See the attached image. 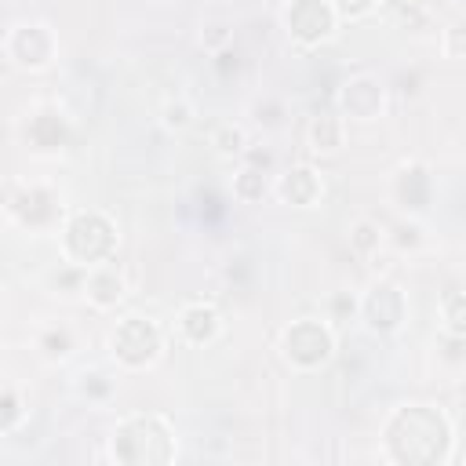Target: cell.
I'll return each mask as SVG.
<instances>
[{
    "label": "cell",
    "instance_id": "cell-9",
    "mask_svg": "<svg viewBox=\"0 0 466 466\" xmlns=\"http://www.w3.org/2000/svg\"><path fill=\"white\" fill-rule=\"evenodd\" d=\"M342 109L346 116H357V120H371L379 109H382V87L371 80V76H357L342 87Z\"/></svg>",
    "mask_w": 466,
    "mask_h": 466
},
{
    "label": "cell",
    "instance_id": "cell-12",
    "mask_svg": "<svg viewBox=\"0 0 466 466\" xmlns=\"http://www.w3.org/2000/svg\"><path fill=\"white\" fill-rule=\"evenodd\" d=\"M120 295H124V280H120V273L113 266H102V269H95L87 277V299L95 306H116Z\"/></svg>",
    "mask_w": 466,
    "mask_h": 466
},
{
    "label": "cell",
    "instance_id": "cell-4",
    "mask_svg": "<svg viewBox=\"0 0 466 466\" xmlns=\"http://www.w3.org/2000/svg\"><path fill=\"white\" fill-rule=\"evenodd\" d=\"M113 353L116 360H124L127 368H142L149 364L157 353H160V331L153 320H142V317H127L116 324L113 331Z\"/></svg>",
    "mask_w": 466,
    "mask_h": 466
},
{
    "label": "cell",
    "instance_id": "cell-1",
    "mask_svg": "<svg viewBox=\"0 0 466 466\" xmlns=\"http://www.w3.org/2000/svg\"><path fill=\"white\" fill-rule=\"evenodd\" d=\"M451 430L441 411L433 408H400L386 426V448L397 462H437L444 459Z\"/></svg>",
    "mask_w": 466,
    "mask_h": 466
},
{
    "label": "cell",
    "instance_id": "cell-10",
    "mask_svg": "<svg viewBox=\"0 0 466 466\" xmlns=\"http://www.w3.org/2000/svg\"><path fill=\"white\" fill-rule=\"evenodd\" d=\"M280 197L288 200V204H299V208H309L313 200H317V193H320V178L309 171V167H295V171H288L284 178H280Z\"/></svg>",
    "mask_w": 466,
    "mask_h": 466
},
{
    "label": "cell",
    "instance_id": "cell-11",
    "mask_svg": "<svg viewBox=\"0 0 466 466\" xmlns=\"http://www.w3.org/2000/svg\"><path fill=\"white\" fill-rule=\"evenodd\" d=\"M397 200L404 208H411V211H422L426 208V200H430V178H426V171L419 164H411V167H404L397 175Z\"/></svg>",
    "mask_w": 466,
    "mask_h": 466
},
{
    "label": "cell",
    "instance_id": "cell-5",
    "mask_svg": "<svg viewBox=\"0 0 466 466\" xmlns=\"http://www.w3.org/2000/svg\"><path fill=\"white\" fill-rule=\"evenodd\" d=\"M284 357L299 368H317L331 357V331L320 320H295L284 331Z\"/></svg>",
    "mask_w": 466,
    "mask_h": 466
},
{
    "label": "cell",
    "instance_id": "cell-6",
    "mask_svg": "<svg viewBox=\"0 0 466 466\" xmlns=\"http://www.w3.org/2000/svg\"><path fill=\"white\" fill-rule=\"evenodd\" d=\"M284 22H288L295 40L317 44V40H324L331 33L335 7H331V0H291V7L284 11Z\"/></svg>",
    "mask_w": 466,
    "mask_h": 466
},
{
    "label": "cell",
    "instance_id": "cell-22",
    "mask_svg": "<svg viewBox=\"0 0 466 466\" xmlns=\"http://www.w3.org/2000/svg\"><path fill=\"white\" fill-rule=\"evenodd\" d=\"M371 4H375V0H331V7H335L339 15H346V18H357V15L371 11Z\"/></svg>",
    "mask_w": 466,
    "mask_h": 466
},
{
    "label": "cell",
    "instance_id": "cell-14",
    "mask_svg": "<svg viewBox=\"0 0 466 466\" xmlns=\"http://www.w3.org/2000/svg\"><path fill=\"white\" fill-rule=\"evenodd\" d=\"M309 146L317 153H335L342 146V116L335 113H317L309 124Z\"/></svg>",
    "mask_w": 466,
    "mask_h": 466
},
{
    "label": "cell",
    "instance_id": "cell-2",
    "mask_svg": "<svg viewBox=\"0 0 466 466\" xmlns=\"http://www.w3.org/2000/svg\"><path fill=\"white\" fill-rule=\"evenodd\" d=\"M113 455L120 462H135V466H142V462L146 466L149 462H167L175 455L171 430L157 415H131L113 433Z\"/></svg>",
    "mask_w": 466,
    "mask_h": 466
},
{
    "label": "cell",
    "instance_id": "cell-3",
    "mask_svg": "<svg viewBox=\"0 0 466 466\" xmlns=\"http://www.w3.org/2000/svg\"><path fill=\"white\" fill-rule=\"evenodd\" d=\"M66 251L76 262H98L113 251V226L98 211H80L66 226Z\"/></svg>",
    "mask_w": 466,
    "mask_h": 466
},
{
    "label": "cell",
    "instance_id": "cell-21",
    "mask_svg": "<svg viewBox=\"0 0 466 466\" xmlns=\"http://www.w3.org/2000/svg\"><path fill=\"white\" fill-rule=\"evenodd\" d=\"M164 120L171 124V127H186L189 124V106L178 98V102H167L164 106Z\"/></svg>",
    "mask_w": 466,
    "mask_h": 466
},
{
    "label": "cell",
    "instance_id": "cell-18",
    "mask_svg": "<svg viewBox=\"0 0 466 466\" xmlns=\"http://www.w3.org/2000/svg\"><path fill=\"white\" fill-rule=\"evenodd\" d=\"M379 240H382V237H379V226H375V222H357L353 233H350V244H353V251H360V255L375 251Z\"/></svg>",
    "mask_w": 466,
    "mask_h": 466
},
{
    "label": "cell",
    "instance_id": "cell-20",
    "mask_svg": "<svg viewBox=\"0 0 466 466\" xmlns=\"http://www.w3.org/2000/svg\"><path fill=\"white\" fill-rule=\"evenodd\" d=\"M444 51H448V55H466V25H462V22L448 25V33H444Z\"/></svg>",
    "mask_w": 466,
    "mask_h": 466
},
{
    "label": "cell",
    "instance_id": "cell-7",
    "mask_svg": "<svg viewBox=\"0 0 466 466\" xmlns=\"http://www.w3.org/2000/svg\"><path fill=\"white\" fill-rule=\"evenodd\" d=\"M7 51H11V58H15L18 66L40 69V66L51 62L55 40H51V33H47L44 25H18V29L11 33V40H7Z\"/></svg>",
    "mask_w": 466,
    "mask_h": 466
},
{
    "label": "cell",
    "instance_id": "cell-19",
    "mask_svg": "<svg viewBox=\"0 0 466 466\" xmlns=\"http://www.w3.org/2000/svg\"><path fill=\"white\" fill-rule=\"evenodd\" d=\"M40 350H44L47 357H66V353L73 350V339H69L66 328H58V331H47V335L40 339Z\"/></svg>",
    "mask_w": 466,
    "mask_h": 466
},
{
    "label": "cell",
    "instance_id": "cell-24",
    "mask_svg": "<svg viewBox=\"0 0 466 466\" xmlns=\"http://www.w3.org/2000/svg\"><path fill=\"white\" fill-rule=\"evenodd\" d=\"M393 7H400V11H415L419 0H393Z\"/></svg>",
    "mask_w": 466,
    "mask_h": 466
},
{
    "label": "cell",
    "instance_id": "cell-17",
    "mask_svg": "<svg viewBox=\"0 0 466 466\" xmlns=\"http://www.w3.org/2000/svg\"><path fill=\"white\" fill-rule=\"evenodd\" d=\"M262 189H266V171H258V167H244L237 175V182H233V193L240 200H258Z\"/></svg>",
    "mask_w": 466,
    "mask_h": 466
},
{
    "label": "cell",
    "instance_id": "cell-16",
    "mask_svg": "<svg viewBox=\"0 0 466 466\" xmlns=\"http://www.w3.org/2000/svg\"><path fill=\"white\" fill-rule=\"evenodd\" d=\"M441 309H444V324L455 335H466V295L462 291H448L444 302H441Z\"/></svg>",
    "mask_w": 466,
    "mask_h": 466
},
{
    "label": "cell",
    "instance_id": "cell-13",
    "mask_svg": "<svg viewBox=\"0 0 466 466\" xmlns=\"http://www.w3.org/2000/svg\"><path fill=\"white\" fill-rule=\"evenodd\" d=\"M178 324H182V335L189 342H211L218 335V313L211 306H189Z\"/></svg>",
    "mask_w": 466,
    "mask_h": 466
},
{
    "label": "cell",
    "instance_id": "cell-8",
    "mask_svg": "<svg viewBox=\"0 0 466 466\" xmlns=\"http://www.w3.org/2000/svg\"><path fill=\"white\" fill-rule=\"evenodd\" d=\"M364 317L375 331H393L404 320V295L397 284H375L364 299Z\"/></svg>",
    "mask_w": 466,
    "mask_h": 466
},
{
    "label": "cell",
    "instance_id": "cell-23",
    "mask_svg": "<svg viewBox=\"0 0 466 466\" xmlns=\"http://www.w3.org/2000/svg\"><path fill=\"white\" fill-rule=\"evenodd\" d=\"M15 419H18V400H15V393L7 390V393H4V430H11Z\"/></svg>",
    "mask_w": 466,
    "mask_h": 466
},
{
    "label": "cell",
    "instance_id": "cell-15",
    "mask_svg": "<svg viewBox=\"0 0 466 466\" xmlns=\"http://www.w3.org/2000/svg\"><path fill=\"white\" fill-rule=\"evenodd\" d=\"M211 146H215L218 157H233V153L244 149V131L237 124H218L215 135H211Z\"/></svg>",
    "mask_w": 466,
    "mask_h": 466
}]
</instances>
